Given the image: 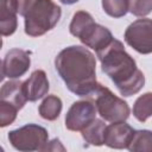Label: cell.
I'll return each mask as SVG.
<instances>
[{"label":"cell","mask_w":152,"mask_h":152,"mask_svg":"<svg viewBox=\"0 0 152 152\" xmlns=\"http://www.w3.org/2000/svg\"><path fill=\"white\" fill-rule=\"evenodd\" d=\"M58 150L65 151V147L61 144L59 139H57V138L53 139V140H51V141H49V142L46 144L45 148H44V151H58Z\"/></svg>","instance_id":"obj_22"},{"label":"cell","mask_w":152,"mask_h":152,"mask_svg":"<svg viewBox=\"0 0 152 152\" xmlns=\"http://www.w3.org/2000/svg\"><path fill=\"white\" fill-rule=\"evenodd\" d=\"M8 140L18 151H44L46 144L49 142V133L43 126L27 124L8 132Z\"/></svg>","instance_id":"obj_5"},{"label":"cell","mask_w":152,"mask_h":152,"mask_svg":"<svg viewBox=\"0 0 152 152\" xmlns=\"http://www.w3.org/2000/svg\"><path fill=\"white\" fill-rule=\"evenodd\" d=\"M97 109L94 101L80 100L71 104L65 115V127L72 132H81L96 119Z\"/></svg>","instance_id":"obj_7"},{"label":"cell","mask_w":152,"mask_h":152,"mask_svg":"<svg viewBox=\"0 0 152 152\" xmlns=\"http://www.w3.org/2000/svg\"><path fill=\"white\" fill-rule=\"evenodd\" d=\"M106 124L100 120L95 119L93 122H90L86 128L81 131L82 138L93 146H101L104 144V134H106Z\"/></svg>","instance_id":"obj_14"},{"label":"cell","mask_w":152,"mask_h":152,"mask_svg":"<svg viewBox=\"0 0 152 152\" xmlns=\"http://www.w3.org/2000/svg\"><path fill=\"white\" fill-rule=\"evenodd\" d=\"M133 115L140 122H145L152 116V91H147L135 100L133 104Z\"/></svg>","instance_id":"obj_17"},{"label":"cell","mask_w":152,"mask_h":152,"mask_svg":"<svg viewBox=\"0 0 152 152\" xmlns=\"http://www.w3.org/2000/svg\"><path fill=\"white\" fill-rule=\"evenodd\" d=\"M134 131L135 129H133L125 121L112 122L106 127L104 144L110 148H127L133 138Z\"/></svg>","instance_id":"obj_10"},{"label":"cell","mask_w":152,"mask_h":152,"mask_svg":"<svg viewBox=\"0 0 152 152\" xmlns=\"http://www.w3.org/2000/svg\"><path fill=\"white\" fill-rule=\"evenodd\" d=\"M90 97L94 99L97 113L102 119H104V121L119 122L128 119L131 113L128 103L101 83L97 84L94 94Z\"/></svg>","instance_id":"obj_4"},{"label":"cell","mask_w":152,"mask_h":152,"mask_svg":"<svg viewBox=\"0 0 152 152\" xmlns=\"http://www.w3.org/2000/svg\"><path fill=\"white\" fill-rule=\"evenodd\" d=\"M59 1L64 5H72V4H76L77 1H80V0H59Z\"/></svg>","instance_id":"obj_23"},{"label":"cell","mask_w":152,"mask_h":152,"mask_svg":"<svg viewBox=\"0 0 152 152\" xmlns=\"http://www.w3.org/2000/svg\"><path fill=\"white\" fill-rule=\"evenodd\" d=\"M103 11L112 18H121L128 12V0H102Z\"/></svg>","instance_id":"obj_19"},{"label":"cell","mask_w":152,"mask_h":152,"mask_svg":"<svg viewBox=\"0 0 152 152\" xmlns=\"http://www.w3.org/2000/svg\"><path fill=\"white\" fill-rule=\"evenodd\" d=\"M96 56L101 62L102 71L113 81L122 96H132L141 90L145 76L120 40L114 38L107 48L96 52Z\"/></svg>","instance_id":"obj_2"},{"label":"cell","mask_w":152,"mask_h":152,"mask_svg":"<svg viewBox=\"0 0 152 152\" xmlns=\"http://www.w3.org/2000/svg\"><path fill=\"white\" fill-rule=\"evenodd\" d=\"M31 65L30 52L21 49H11L4 57L1 64V78H19L25 75Z\"/></svg>","instance_id":"obj_8"},{"label":"cell","mask_w":152,"mask_h":152,"mask_svg":"<svg viewBox=\"0 0 152 152\" xmlns=\"http://www.w3.org/2000/svg\"><path fill=\"white\" fill-rule=\"evenodd\" d=\"M18 1L0 0V33L4 37L13 34L18 27Z\"/></svg>","instance_id":"obj_12"},{"label":"cell","mask_w":152,"mask_h":152,"mask_svg":"<svg viewBox=\"0 0 152 152\" xmlns=\"http://www.w3.org/2000/svg\"><path fill=\"white\" fill-rule=\"evenodd\" d=\"M50 89L49 80L44 70H34L24 82V91L27 101L34 102L44 97Z\"/></svg>","instance_id":"obj_11"},{"label":"cell","mask_w":152,"mask_h":152,"mask_svg":"<svg viewBox=\"0 0 152 152\" xmlns=\"http://www.w3.org/2000/svg\"><path fill=\"white\" fill-rule=\"evenodd\" d=\"M78 39L87 48H90L95 50V52H99L107 48L112 43L114 37L107 27L94 21L78 36Z\"/></svg>","instance_id":"obj_9"},{"label":"cell","mask_w":152,"mask_h":152,"mask_svg":"<svg viewBox=\"0 0 152 152\" xmlns=\"http://www.w3.org/2000/svg\"><path fill=\"white\" fill-rule=\"evenodd\" d=\"M125 42L142 55L152 53V19H137L125 31Z\"/></svg>","instance_id":"obj_6"},{"label":"cell","mask_w":152,"mask_h":152,"mask_svg":"<svg viewBox=\"0 0 152 152\" xmlns=\"http://www.w3.org/2000/svg\"><path fill=\"white\" fill-rule=\"evenodd\" d=\"M55 68L66 88L77 96L90 97L96 81V61L93 52L81 45L63 49L55 58Z\"/></svg>","instance_id":"obj_1"},{"label":"cell","mask_w":152,"mask_h":152,"mask_svg":"<svg viewBox=\"0 0 152 152\" xmlns=\"http://www.w3.org/2000/svg\"><path fill=\"white\" fill-rule=\"evenodd\" d=\"M127 148L132 152H152V131H134L133 138Z\"/></svg>","instance_id":"obj_16"},{"label":"cell","mask_w":152,"mask_h":152,"mask_svg":"<svg viewBox=\"0 0 152 152\" xmlns=\"http://www.w3.org/2000/svg\"><path fill=\"white\" fill-rule=\"evenodd\" d=\"M94 18L89 12L86 11H77L71 19V23L69 25V31L74 37H78L91 23H94Z\"/></svg>","instance_id":"obj_18"},{"label":"cell","mask_w":152,"mask_h":152,"mask_svg":"<svg viewBox=\"0 0 152 152\" xmlns=\"http://www.w3.org/2000/svg\"><path fill=\"white\" fill-rule=\"evenodd\" d=\"M0 101L12 104L20 110L27 101L24 91V82L19 80L5 82L0 89Z\"/></svg>","instance_id":"obj_13"},{"label":"cell","mask_w":152,"mask_h":152,"mask_svg":"<svg viewBox=\"0 0 152 152\" xmlns=\"http://www.w3.org/2000/svg\"><path fill=\"white\" fill-rule=\"evenodd\" d=\"M18 112L19 110L15 107H13L12 104L0 101V126L6 127V126L13 124L14 120L17 119Z\"/></svg>","instance_id":"obj_21"},{"label":"cell","mask_w":152,"mask_h":152,"mask_svg":"<svg viewBox=\"0 0 152 152\" xmlns=\"http://www.w3.org/2000/svg\"><path fill=\"white\" fill-rule=\"evenodd\" d=\"M128 12L142 18L152 12V0H128Z\"/></svg>","instance_id":"obj_20"},{"label":"cell","mask_w":152,"mask_h":152,"mask_svg":"<svg viewBox=\"0 0 152 152\" xmlns=\"http://www.w3.org/2000/svg\"><path fill=\"white\" fill-rule=\"evenodd\" d=\"M62 107H63V103L58 96L48 95L39 104L38 112L43 119H45L48 121H53L59 116V114L62 112Z\"/></svg>","instance_id":"obj_15"},{"label":"cell","mask_w":152,"mask_h":152,"mask_svg":"<svg viewBox=\"0 0 152 152\" xmlns=\"http://www.w3.org/2000/svg\"><path fill=\"white\" fill-rule=\"evenodd\" d=\"M18 13L24 18L25 33L40 37L52 30L61 19L62 8L52 0H17Z\"/></svg>","instance_id":"obj_3"}]
</instances>
